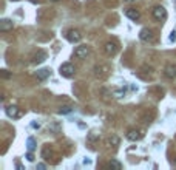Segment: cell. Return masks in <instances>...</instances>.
<instances>
[{"mask_svg":"<svg viewBox=\"0 0 176 170\" xmlns=\"http://www.w3.org/2000/svg\"><path fill=\"white\" fill-rule=\"evenodd\" d=\"M74 73H76V68H74L73 64L66 62L63 65H60V74H62L63 77H73Z\"/></svg>","mask_w":176,"mask_h":170,"instance_id":"6da1fadb","label":"cell"},{"mask_svg":"<svg viewBox=\"0 0 176 170\" xmlns=\"http://www.w3.org/2000/svg\"><path fill=\"white\" fill-rule=\"evenodd\" d=\"M151 16H153L154 20H159V22H161V20H165L167 11H165L164 6H154L153 11H151Z\"/></svg>","mask_w":176,"mask_h":170,"instance_id":"7a4b0ae2","label":"cell"},{"mask_svg":"<svg viewBox=\"0 0 176 170\" xmlns=\"http://www.w3.org/2000/svg\"><path fill=\"white\" fill-rule=\"evenodd\" d=\"M88 54H90V46L88 45H79L76 50H74V57L76 59H85Z\"/></svg>","mask_w":176,"mask_h":170,"instance_id":"3957f363","label":"cell"},{"mask_svg":"<svg viewBox=\"0 0 176 170\" xmlns=\"http://www.w3.org/2000/svg\"><path fill=\"white\" fill-rule=\"evenodd\" d=\"M104 53L107 56H114L118 53V43L116 42H107L104 45Z\"/></svg>","mask_w":176,"mask_h":170,"instance_id":"277c9868","label":"cell"},{"mask_svg":"<svg viewBox=\"0 0 176 170\" xmlns=\"http://www.w3.org/2000/svg\"><path fill=\"white\" fill-rule=\"evenodd\" d=\"M5 111H6V114H8L9 118H12V119H17V118L22 116V111H20V110H19V107H16V105H9V107H6V108H5Z\"/></svg>","mask_w":176,"mask_h":170,"instance_id":"5b68a950","label":"cell"},{"mask_svg":"<svg viewBox=\"0 0 176 170\" xmlns=\"http://www.w3.org/2000/svg\"><path fill=\"white\" fill-rule=\"evenodd\" d=\"M66 37H68L70 42L77 43V42H80V40H82V34H80L79 30H70L68 34H66Z\"/></svg>","mask_w":176,"mask_h":170,"instance_id":"8992f818","label":"cell"},{"mask_svg":"<svg viewBox=\"0 0 176 170\" xmlns=\"http://www.w3.org/2000/svg\"><path fill=\"white\" fill-rule=\"evenodd\" d=\"M139 39L142 40V42H151V40H153V31H151V30H148V28L141 30V33H139Z\"/></svg>","mask_w":176,"mask_h":170,"instance_id":"52a82bcc","label":"cell"},{"mask_svg":"<svg viewBox=\"0 0 176 170\" xmlns=\"http://www.w3.org/2000/svg\"><path fill=\"white\" fill-rule=\"evenodd\" d=\"M94 74H96L97 77H100V79L107 77V74H108V67H107V65H97V67H94Z\"/></svg>","mask_w":176,"mask_h":170,"instance_id":"ba28073f","label":"cell"},{"mask_svg":"<svg viewBox=\"0 0 176 170\" xmlns=\"http://www.w3.org/2000/svg\"><path fill=\"white\" fill-rule=\"evenodd\" d=\"M164 76L167 79H175L176 77V65L170 64V65H167L164 68Z\"/></svg>","mask_w":176,"mask_h":170,"instance_id":"9c48e42d","label":"cell"},{"mask_svg":"<svg viewBox=\"0 0 176 170\" xmlns=\"http://www.w3.org/2000/svg\"><path fill=\"white\" fill-rule=\"evenodd\" d=\"M12 26H14V23H12L9 19H2V20H0V31H2V33L11 31Z\"/></svg>","mask_w":176,"mask_h":170,"instance_id":"30bf717a","label":"cell"},{"mask_svg":"<svg viewBox=\"0 0 176 170\" xmlns=\"http://www.w3.org/2000/svg\"><path fill=\"white\" fill-rule=\"evenodd\" d=\"M142 138V133L139 130H136V128H131V130H128L127 133V139H130V141H139Z\"/></svg>","mask_w":176,"mask_h":170,"instance_id":"8fae6325","label":"cell"},{"mask_svg":"<svg viewBox=\"0 0 176 170\" xmlns=\"http://www.w3.org/2000/svg\"><path fill=\"white\" fill-rule=\"evenodd\" d=\"M125 16L130 19V20H139V17H141V14H139V11L138 9H133V8H128V9H125Z\"/></svg>","mask_w":176,"mask_h":170,"instance_id":"7c38bea8","label":"cell"},{"mask_svg":"<svg viewBox=\"0 0 176 170\" xmlns=\"http://www.w3.org/2000/svg\"><path fill=\"white\" fill-rule=\"evenodd\" d=\"M50 74H51L50 68H42V70H39V71L36 73V76H37L39 80H45L46 77H50Z\"/></svg>","mask_w":176,"mask_h":170,"instance_id":"4fadbf2b","label":"cell"},{"mask_svg":"<svg viewBox=\"0 0 176 170\" xmlns=\"http://www.w3.org/2000/svg\"><path fill=\"white\" fill-rule=\"evenodd\" d=\"M45 59H46V53L45 51H39L37 54H34V57H32V64H42Z\"/></svg>","mask_w":176,"mask_h":170,"instance_id":"5bb4252c","label":"cell"},{"mask_svg":"<svg viewBox=\"0 0 176 170\" xmlns=\"http://www.w3.org/2000/svg\"><path fill=\"white\" fill-rule=\"evenodd\" d=\"M26 148H28V152H34V148H36L34 138H28V141H26Z\"/></svg>","mask_w":176,"mask_h":170,"instance_id":"9a60e30c","label":"cell"},{"mask_svg":"<svg viewBox=\"0 0 176 170\" xmlns=\"http://www.w3.org/2000/svg\"><path fill=\"white\" fill-rule=\"evenodd\" d=\"M108 145H113V147L119 145V138L118 136H111V138L108 139Z\"/></svg>","mask_w":176,"mask_h":170,"instance_id":"2e32d148","label":"cell"},{"mask_svg":"<svg viewBox=\"0 0 176 170\" xmlns=\"http://www.w3.org/2000/svg\"><path fill=\"white\" fill-rule=\"evenodd\" d=\"M71 110H73L71 107H60L57 110V113L59 114H68V113H71Z\"/></svg>","mask_w":176,"mask_h":170,"instance_id":"e0dca14e","label":"cell"},{"mask_svg":"<svg viewBox=\"0 0 176 170\" xmlns=\"http://www.w3.org/2000/svg\"><path fill=\"white\" fill-rule=\"evenodd\" d=\"M110 167H114V169H122V164H120V162L118 161V159H111L110 161Z\"/></svg>","mask_w":176,"mask_h":170,"instance_id":"ac0fdd59","label":"cell"},{"mask_svg":"<svg viewBox=\"0 0 176 170\" xmlns=\"http://www.w3.org/2000/svg\"><path fill=\"white\" fill-rule=\"evenodd\" d=\"M124 94H125L124 90H116V91H114V96H116V98H122Z\"/></svg>","mask_w":176,"mask_h":170,"instance_id":"d6986e66","label":"cell"},{"mask_svg":"<svg viewBox=\"0 0 176 170\" xmlns=\"http://www.w3.org/2000/svg\"><path fill=\"white\" fill-rule=\"evenodd\" d=\"M168 39H170V42H175V40H176V31H172V33H170V37H168Z\"/></svg>","mask_w":176,"mask_h":170,"instance_id":"ffe728a7","label":"cell"},{"mask_svg":"<svg viewBox=\"0 0 176 170\" xmlns=\"http://www.w3.org/2000/svg\"><path fill=\"white\" fill-rule=\"evenodd\" d=\"M11 76V74L8 73V71H6V70H2V77H5V79H8Z\"/></svg>","mask_w":176,"mask_h":170,"instance_id":"44dd1931","label":"cell"},{"mask_svg":"<svg viewBox=\"0 0 176 170\" xmlns=\"http://www.w3.org/2000/svg\"><path fill=\"white\" fill-rule=\"evenodd\" d=\"M26 159H28V161H31V162L34 161V156H32V152H30L28 155H26Z\"/></svg>","mask_w":176,"mask_h":170,"instance_id":"7402d4cb","label":"cell"},{"mask_svg":"<svg viewBox=\"0 0 176 170\" xmlns=\"http://www.w3.org/2000/svg\"><path fill=\"white\" fill-rule=\"evenodd\" d=\"M31 127H32V128H39L40 124H39V122H31Z\"/></svg>","mask_w":176,"mask_h":170,"instance_id":"603a6c76","label":"cell"},{"mask_svg":"<svg viewBox=\"0 0 176 170\" xmlns=\"http://www.w3.org/2000/svg\"><path fill=\"white\" fill-rule=\"evenodd\" d=\"M37 169H40V170H43V169H45V164H37Z\"/></svg>","mask_w":176,"mask_h":170,"instance_id":"cb8c5ba5","label":"cell"},{"mask_svg":"<svg viewBox=\"0 0 176 170\" xmlns=\"http://www.w3.org/2000/svg\"><path fill=\"white\" fill-rule=\"evenodd\" d=\"M127 3H133V2H136V0H125Z\"/></svg>","mask_w":176,"mask_h":170,"instance_id":"d4e9b609","label":"cell"},{"mask_svg":"<svg viewBox=\"0 0 176 170\" xmlns=\"http://www.w3.org/2000/svg\"><path fill=\"white\" fill-rule=\"evenodd\" d=\"M50 2H59V0H50Z\"/></svg>","mask_w":176,"mask_h":170,"instance_id":"484cf974","label":"cell"},{"mask_svg":"<svg viewBox=\"0 0 176 170\" xmlns=\"http://www.w3.org/2000/svg\"><path fill=\"white\" fill-rule=\"evenodd\" d=\"M11 2H19V0H11Z\"/></svg>","mask_w":176,"mask_h":170,"instance_id":"4316f807","label":"cell"}]
</instances>
